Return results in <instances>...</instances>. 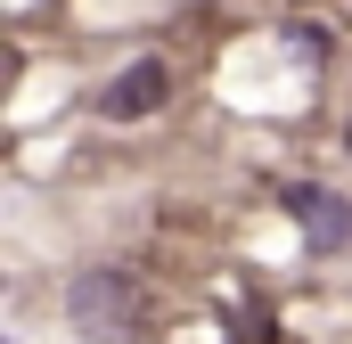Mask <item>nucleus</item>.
Masks as SVG:
<instances>
[{
	"label": "nucleus",
	"instance_id": "1",
	"mask_svg": "<svg viewBox=\"0 0 352 344\" xmlns=\"http://www.w3.org/2000/svg\"><path fill=\"white\" fill-rule=\"evenodd\" d=\"M66 312H74V328L98 344H123L140 328V295H131V279H115V270H82L74 287H66Z\"/></svg>",
	"mask_w": 352,
	"mask_h": 344
},
{
	"label": "nucleus",
	"instance_id": "2",
	"mask_svg": "<svg viewBox=\"0 0 352 344\" xmlns=\"http://www.w3.org/2000/svg\"><path fill=\"white\" fill-rule=\"evenodd\" d=\"M287 213L303 222L311 246H352V197L320 189V180H287Z\"/></svg>",
	"mask_w": 352,
	"mask_h": 344
},
{
	"label": "nucleus",
	"instance_id": "3",
	"mask_svg": "<svg viewBox=\"0 0 352 344\" xmlns=\"http://www.w3.org/2000/svg\"><path fill=\"white\" fill-rule=\"evenodd\" d=\"M164 90H173L164 58H140V66H123V74H115V90H107V115H115V123H131V115H156V107H164Z\"/></svg>",
	"mask_w": 352,
	"mask_h": 344
},
{
	"label": "nucleus",
	"instance_id": "4",
	"mask_svg": "<svg viewBox=\"0 0 352 344\" xmlns=\"http://www.w3.org/2000/svg\"><path fill=\"white\" fill-rule=\"evenodd\" d=\"M230 344H278V320H270V303H246V312H230Z\"/></svg>",
	"mask_w": 352,
	"mask_h": 344
}]
</instances>
